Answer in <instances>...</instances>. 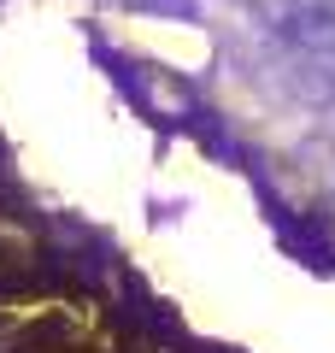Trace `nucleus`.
Returning a JSON list of instances; mask_svg holds the SVG:
<instances>
[{"instance_id":"obj_1","label":"nucleus","mask_w":335,"mask_h":353,"mask_svg":"<svg viewBox=\"0 0 335 353\" xmlns=\"http://www.w3.org/2000/svg\"><path fill=\"white\" fill-rule=\"evenodd\" d=\"M124 12H153V18H183V24H188L200 6H194V0H124Z\"/></svg>"}]
</instances>
